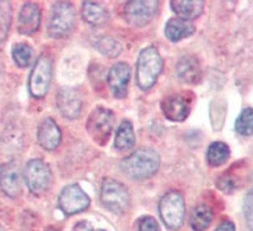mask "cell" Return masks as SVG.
Masks as SVG:
<instances>
[{"label":"cell","mask_w":253,"mask_h":231,"mask_svg":"<svg viewBox=\"0 0 253 231\" xmlns=\"http://www.w3.org/2000/svg\"><path fill=\"white\" fill-rule=\"evenodd\" d=\"M160 167L159 154L151 148H139L130 156L124 158L121 169L126 176L136 180L151 178Z\"/></svg>","instance_id":"6da1fadb"},{"label":"cell","mask_w":253,"mask_h":231,"mask_svg":"<svg viewBox=\"0 0 253 231\" xmlns=\"http://www.w3.org/2000/svg\"><path fill=\"white\" fill-rule=\"evenodd\" d=\"M163 71V58L154 46L143 49L137 62V84L142 89H150Z\"/></svg>","instance_id":"7a4b0ae2"},{"label":"cell","mask_w":253,"mask_h":231,"mask_svg":"<svg viewBox=\"0 0 253 231\" xmlns=\"http://www.w3.org/2000/svg\"><path fill=\"white\" fill-rule=\"evenodd\" d=\"M76 21V12L71 3L59 1L51 6L47 32L54 38H62L71 34Z\"/></svg>","instance_id":"3957f363"},{"label":"cell","mask_w":253,"mask_h":231,"mask_svg":"<svg viewBox=\"0 0 253 231\" xmlns=\"http://www.w3.org/2000/svg\"><path fill=\"white\" fill-rule=\"evenodd\" d=\"M23 178L30 192L36 195L46 193L53 182L51 170L42 160L28 161L23 171Z\"/></svg>","instance_id":"277c9868"},{"label":"cell","mask_w":253,"mask_h":231,"mask_svg":"<svg viewBox=\"0 0 253 231\" xmlns=\"http://www.w3.org/2000/svg\"><path fill=\"white\" fill-rule=\"evenodd\" d=\"M159 211L164 224L171 230H178L184 221V198L179 192H169L161 198Z\"/></svg>","instance_id":"5b68a950"},{"label":"cell","mask_w":253,"mask_h":231,"mask_svg":"<svg viewBox=\"0 0 253 231\" xmlns=\"http://www.w3.org/2000/svg\"><path fill=\"white\" fill-rule=\"evenodd\" d=\"M114 121L115 116L113 111L105 108H97L88 116L87 132L97 145L104 146L113 132Z\"/></svg>","instance_id":"8992f818"},{"label":"cell","mask_w":253,"mask_h":231,"mask_svg":"<svg viewBox=\"0 0 253 231\" xmlns=\"http://www.w3.org/2000/svg\"><path fill=\"white\" fill-rule=\"evenodd\" d=\"M101 202L111 212L121 213L129 204V193L121 182L105 179L101 187Z\"/></svg>","instance_id":"52a82bcc"},{"label":"cell","mask_w":253,"mask_h":231,"mask_svg":"<svg viewBox=\"0 0 253 231\" xmlns=\"http://www.w3.org/2000/svg\"><path fill=\"white\" fill-rule=\"evenodd\" d=\"M51 77H53L51 60L49 56H40L32 69L30 82H28V88L31 95L36 99L45 97L51 83Z\"/></svg>","instance_id":"ba28073f"},{"label":"cell","mask_w":253,"mask_h":231,"mask_svg":"<svg viewBox=\"0 0 253 231\" xmlns=\"http://www.w3.org/2000/svg\"><path fill=\"white\" fill-rule=\"evenodd\" d=\"M158 8L159 3L155 0H133L124 6V17L128 23L141 27L154 18Z\"/></svg>","instance_id":"9c48e42d"},{"label":"cell","mask_w":253,"mask_h":231,"mask_svg":"<svg viewBox=\"0 0 253 231\" xmlns=\"http://www.w3.org/2000/svg\"><path fill=\"white\" fill-rule=\"evenodd\" d=\"M90 206V198L78 184L65 187L59 197V207L65 215H74L82 212Z\"/></svg>","instance_id":"30bf717a"},{"label":"cell","mask_w":253,"mask_h":231,"mask_svg":"<svg viewBox=\"0 0 253 231\" xmlns=\"http://www.w3.org/2000/svg\"><path fill=\"white\" fill-rule=\"evenodd\" d=\"M130 78V68L126 63H117L111 67L108 74V83L113 95L117 99H123L126 96L128 83Z\"/></svg>","instance_id":"8fae6325"},{"label":"cell","mask_w":253,"mask_h":231,"mask_svg":"<svg viewBox=\"0 0 253 231\" xmlns=\"http://www.w3.org/2000/svg\"><path fill=\"white\" fill-rule=\"evenodd\" d=\"M59 111L62 113L63 116L68 119H77L81 115L82 110V99L81 95L74 88H62L58 92L56 97Z\"/></svg>","instance_id":"7c38bea8"},{"label":"cell","mask_w":253,"mask_h":231,"mask_svg":"<svg viewBox=\"0 0 253 231\" xmlns=\"http://www.w3.org/2000/svg\"><path fill=\"white\" fill-rule=\"evenodd\" d=\"M41 22V10L40 6L36 3H27L21 8L18 14V27L19 34L32 35L39 30Z\"/></svg>","instance_id":"4fadbf2b"},{"label":"cell","mask_w":253,"mask_h":231,"mask_svg":"<svg viewBox=\"0 0 253 231\" xmlns=\"http://www.w3.org/2000/svg\"><path fill=\"white\" fill-rule=\"evenodd\" d=\"M37 139L41 147L47 151H54L60 145L62 141V132L58 124L53 119H45L39 125V132H37Z\"/></svg>","instance_id":"5bb4252c"},{"label":"cell","mask_w":253,"mask_h":231,"mask_svg":"<svg viewBox=\"0 0 253 231\" xmlns=\"http://www.w3.org/2000/svg\"><path fill=\"white\" fill-rule=\"evenodd\" d=\"M0 185L8 197L16 198L22 192V179L19 169L14 162L6 163L0 173Z\"/></svg>","instance_id":"9a60e30c"},{"label":"cell","mask_w":253,"mask_h":231,"mask_svg":"<svg viewBox=\"0 0 253 231\" xmlns=\"http://www.w3.org/2000/svg\"><path fill=\"white\" fill-rule=\"evenodd\" d=\"M161 109L167 119L171 121H183L189 114V105L187 100L179 95L169 96L161 102Z\"/></svg>","instance_id":"2e32d148"},{"label":"cell","mask_w":253,"mask_h":231,"mask_svg":"<svg viewBox=\"0 0 253 231\" xmlns=\"http://www.w3.org/2000/svg\"><path fill=\"white\" fill-rule=\"evenodd\" d=\"M176 74L184 83H197L201 78V67L195 56L185 55L176 64Z\"/></svg>","instance_id":"e0dca14e"},{"label":"cell","mask_w":253,"mask_h":231,"mask_svg":"<svg viewBox=\"0 0 253 231\" xmlns=\"http://www.w3.org/2000/svg\"><path fill=\"white\" fill-rule=\"evenodd\" d=\"M195 32V25L183 18H171L165 26V35L170 41H180Z\"/></svg>","instance_id":"ac0fdd59"},{"label":"cell","mask_w":253,"mask_h":231,"mask_svg":"<svg viewBox=\"0 0 253 231\" xmlns=\"http://www.w3.org/2000/svg\"><path fill=\"white\" fill-rule=\"evenodd\" d=\"M171 9L183 19H193L201 16L205 3L201 0H174L170 3Z\"/></svg>","instance_id":"d6986e66"},{"label":"cell","mask_w":253,"mask_h":231,"mask_svg":"<svg viewBox=\"0 0 253 231\" xmlns=\"http://www.w3.org/2000/svg\"><path fill=\"white\" fill-rule=\"evenodd\" d=\"M134 143H136V136H134L132 123L129 120L122 121L115 133V148L119 151H128L133 148Z\"/></svg>","instance_id":"ffe728a7"},{"label":"cell","mask_w":253,"mask_h":231,"mask_svg":"<svg viewBox=\"0 0 253 231\" xmlns=\"http://www.w3.org/2000/svg\"><path fill=\"white\" fill-rule=\"evenodd\" d=\"M82 17L87 23L99 26L108 21V12L101 4L86 1L82 4Z\"/></svg>","instance_id":"44dd1931"},{"label":"cell","mask_w":253,"mask_h":231,"mask_svg":"<svg viewBox=\"0 0 253 231\" xmlns=\"http://www.w3.org/2000/svg\"><path fill=\"white\" fill-rule=\"evenodd\" d=\"M213 220V212L206 204H201L193 210L191 215V226L195 231H205Z\"/></svg>","instance_id":"7402d4cb"},{"label":"cell","mask_w":253,"mask_h":231,"mask_svg":"<svg viewBox=\"0 0 253 231\" xmlns=\"http://www.w3.org/2000/svg\"><path fill=\"white\" fill-rule=\"evenodd\" d=\"M230 156V150L228 146L222 142L211 143L207 150V161L211 166H221L225 163Z\"/></svg>","instance_id":"603a6c76"},{"label":"cell","mask_w":253,"mask_h":231,"mask_svg":"<svg viewBox=\"0 0 253 231\" xmlns=\"http://www.w3.org/2000/svg\"><path fill=\"white\" fill-rule=\"evenodd\" d=\"M13 60L21 68H26L31 64L32 56H34V50L27 43H17L12 49Z\"/></svg>","instance_id":"cb8c5ba5"},{"label":"cell","mask_w":253,"mask_h":231,"mask_svg":"<svg viewBox=\"0 0 253 231\" xmlns=\"http://www.w3.org/2000/svg\"><path fill=\"white\" fill-rule=\"evenodd\" d=\"M97 50L102 55H106L109 58H115L119 54L122 53V45L119 43V41H117L113 37H101L99 41H97Z\"/></svg>","instance_id":"d4e9b609"},{"label":"cell","mask_w":253,"mask_h":231,"mask_svg":"<svg viewBox=\"0 0 253 231\" xmlns=\"http://www.w3.org/2000/svg\"><path fill=\"white\" fill-rule=\"evenodd\" d=\"M235 129L242 136H251L253 129L252 109H244L235 123Z\"/></svg>","instance_id":"484cf974"},{"label":"cell","mask_w":253,"mask_h":231,"mask_svg":"<svg viewBox=\"0 0 253 231\" xmlns=\"http://www.w3.org/2000/svg\"><path fill=\"white\" fill-rule=\"evenodd\" d=\"M138 231H160V228H159L158 222L154 217L145 216L139 220Z\"/></svg>","instance_id":"4316f807"},{"label":"cell","mask_w":253,"mask_h":231,"mask_svg":"<svg viewBox=\"0 0 253 231\" xmlns=\"http://www.w3.org/2000/svg\"><path fill=\"white\" fill-rule=\"evenodd\" d=\"M92 226L90 225V222L87 221H81L78 222L77 225L73 228V231H92Z\"/></svg>","instance_id":"83f0119b"},{"label":"cell","mask_w":253,"mask_h":231,"mask_svg":"<svg viewBox=\"0 0 253 231\" xmlns=\"http://www.w3.org/2000/svg\"><path fill=\"white\" fill-rule=\"evenodd\" d=\"M216 231H235V226L233 222L225 221V222H222L221 225L217 228Z\"/></svg>","instance_id":"f1b7e54d"},{"label":"cell","mask_w":253,"mask_h":231,"mask_svg":"<svg viewBox=\"0 0 253 231\" xmlns=\"http://www.w3.org/2000/svg\"><path fill=\"white\" fill-rule=\"evenodd\" d=\"M47 231H56L55 229H50V230H47Z\"/></svg>","instance_id":"f546056e"},{"label":"cell","mask_w":253,"mask_h":231,"mask_svg":"<svg viewBox=\"0 0 253 231\" xmlns=\"http://www.w3.org/2000/svg\"><path fill=\"white\" fill-rule=\"evenodd\" d=\"M92 231H104V230H100V229H99V230H92Z\"/></svg>","instance_id":"4dcf8cb0"},{"label":"cell","mask_w":253,"mask_h":231,"mask_svg":"<svg viewBox=\"0 0 253 231\" xmlns=\"http://www.w3.org/2000/svg\"><path fill=\"white\" fill-rule=\"evenodd\" d=\"M0 231H3V228H1V226H0Z\"/></svg>","instance_id":"1f68e13d"},{"label":"cell","mask_w":253,"mask_h":231,"mask_svg":"<svg viewBox=\"0 0 253 231\" xmlns=\"http://www.w3.org/2000/svg\"><path fill=\"white\" fill-rule=\"evenodd\" d=\"M0 173H1V169H0Z\"/></svg>","instance_id":"d6a6232c"}]
</instances>
